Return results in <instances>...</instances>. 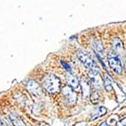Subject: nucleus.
<instances>
[{
  "instance_id": "nucleus-1",
  "label": "nucleus",
  "mask_w": 126,
  "mask_h": 126,
  "mask_svg": "<svg viewBox=\"0 0 126 126\" xmlns=\"http://www.w3.org/2000/svg\"><path fill=\"white\" fill-rule=\"evenodd\" d=\"M43 86L46 89L47 92L49 94H56L60 91V86H61V83H60V79L57 78V76L50 74L48 75L43 81Z\"/></svg>"
},
{
  "instance_id": "nucleus-2",
  "label": "nucleus",
  "mask_w": 126,
  "mask_h": 126,
  "mask_svg": "<svg viewBox=\"0 0 126 126\" xmlns=\"http://www.w3.org/2000/svg\"><path fill=\"white\" fill-rule=\"evenodd\" d=\"M78 57L79 58V60L86 65V67L89 68L91 71H96L99 72V67L96 64L94 59L88 55V53L85 52L83 50H79L78 51Z\"/></svg>"
},
{
  "instance_id": "nucleus-3",
  "label": "nucleus",
  "mask_w": 126,
  "mask_h": 126,
  "mask_svg": "<svg viewBox=\"0 0 126 126\" xmlns=\"http://www.w3.org/2000/svg\"><path fill=\"white\" fill-rule=\"evenodd\" d=\"M63 94L64 95L65 99L67 101L69 105H74L77 101V94L75 91L69 86H64L63 88Z\"/></svg>"
},
{
  "instance_id": "nucleus-4",
  "label": "nucleus",
  "mask_w": 126,
  "mask_h": 126,
  "mask_svg": "<svg viewBox=\"0 0 126 126\" xmlns=\"http://www.w3.org/2000/svg\"><path fill=\"white\" fill-rule=\"evenodd\" d=\"M109 66L112 70H114V72H116L117 74H121L123 72V66L122 63L120 61V59L118 58L117 56H112V57H109Z\"/></svg>"
},
{
  "instance_id": "nucleus-5",
  "label": "nucleus",
  "mask_w": 126,
  "mask_h": 126,
  "mask_svg": "<svg viewBox=\"0 0 126 126\" xmlns=\"http://www.w3.org/2000/svg\"><path fill=\"white\" fill-rule=\"evenodd\" d=\"M27 89L29 91L30 93H32L33 94L36 95V96H39L42 94V89H41L40 85L38 84L37 82H35L34 80H29L27 81Z\"/></svg>"
},
{
  "instance_id": "nucleus-6",
  "label": "nucleus",
  "mask_w": 126,
  "mask_h": 126,
  "mask_svg": "<svg viewBox=\"0 0 126 126\" xmlns=\"http://www.w3.org/2000/svg\"><path fill=\"white\" fill-rule=\"evenodd\" d=\"M89 76H90L91 80L93 81L94 86L97 89H101V87L103 85V82L102 79H101V75H100V72H96V71H91L90 73H89Z\"/></svg>"
},
{
  "instance_id": "nucleus-7",
  "label": "nucleus",
  "mask_w": 126,
  "mask_h": 126,
  "mask_svg": "<svg viewBox=\"0 0 126 126\" xmlns=\"http://www.w3.org/2000/svg\"><path fill=\"white\" fill-rule=\"evenodd\" d=\"M93 48L94 52L96 53L100 57H102L104 56V48H103L102 45H101V42L100 41H94V43H93Z\"/></svg>"
},
{
  "instance_id": "nucleus-8",
  "label": "nucleus",
  "mask_w": 126,
  "mask_h": 126,
  "mask_svg": "<svg viewBox=\"0 0 126 126\" xmlns=\"http://www.w3.org/2000/svg\"><path fill=\"white\" fill-rule=\"evenodd\" d=\"M80 86H81L82 89V94H83V98H87L89 96V94L91 93V87L88 82L86 81H81L80 82Z\"/></svg>"
},
{
  "instance_id": "nucleus-9",
  "label": "nucleus",
  "mask_w": 126,
  "mask_h": 126,
  "mask_svg": "<svg viewBox=\"0 0 126 126\" xmlns=\"http://www.w3.org/2000/svg\"><path fill=\"white\" fill-rule=\"evenodd\" d=\"M10 120L12 124H13V126H27L25 124V123L21 120V118L19 116H18L15 114H10Z\"/></svg>"
},
{
  "instance_id": "nucleus-10",
  "label": "nucleus",
  "mask_w": 126,
  "mask_h": 126,
  "mask_svg": "<svg viewBox=\"0 0 126 126\" xmlns=\"http://www.w3.org/2000/svg\"><path fill=\"white\" fill-rule=\"evenodd\" d=\"M68 83H69L70 86L72 89H78L79 86V80L75 78V77H73V76L70 75L68 76Z\"/></svg>"
},
{
  "instance_id": "nucleus-11",
  "label": "nucleus",
  "mask_w": 126,
  "mask_h": 126,
  "mask_svg": "<svg viewBox=\"0 0 126 126\" xmlns=\"http://www.w3.org/2000/svg\"><path fill=\"white\" fill-rule=\"evenodd\" d=\"M113 48H114V50L116 51V52H117V53L122 52V51H123V43H122V42H121L119 39H116V40L114 41Z\"/></svg>"
},
{
  "instance_id": "nucleus-12",
  "label": "nucleus",
  "mask_w": 126,
  "mask_h": 126,
  "mask_svg": "<svg viewBox=\"0 0 126 126\" xmlns=\"http://www.w3.org/2000/svg\"><path fill=\"white\" fill-rule=\"evenodd\" d=\"M104 86H105V89L107 92H110V91L113 89V87H112V83H111V80H110V79L108 77V76H106L105 77V79H104Z\"/></svg>"
},
{
  "instance_id": "nucleus-13",
  "label": "nucleus",
  "mask_w": 126,
  "mask_h": 126,
  "mask_svg": "<svg viewBox=\"0 0 126 126\" xmlns=\"http://www.w3.org/2000/svg\"><path fill=\"white\" fill-rule=\"evenodd\" d=\"M106 113H107V109H106V108H104V107L99 108V109H98V113H97L96 115H94L92 119H94V120L96 119L97 117H99V116H103V115H105Z\"/></svg>"
},
{
  "instance_id": "nucleus-14",
  "label": "nucleus",
  "mask_w": 126,
  "mask_h": 126,
  "mask_svg": "<svg viewBox=\"0 0 126 126\" xmlns=\"http://www.w3.org/2000/svg\"><path fill=\"white\" fill-rule=\"evenodd\" d=\"M99 100H100L99 94H98L96 92L93 93V94H92V101H93V102L94 103V104H96V103L99 101Z\"/></svg>"
},
{
  "instance_id": "nucleus-15",
  "label": "nucleus",
  "mask_w": 126,
  "mask_h": 126,
  "mask_svg": "<svg viewBox=\"0 0 126 126\" xmlns=\"http://www.w3.org/2000/svg\"><path fill=\"white\" fill-rule=\"evenodd\" d=\"M61 63H62V65H63V67L65 68V70H66V71H67V72H72V68L70 67V65L68 64L67 63H65V62L62 61V62H61Z\"/></svg>"
},
{
  "instance_id": "nucleus-16",
  "label": "nucleus",
  "mask_w": 126,
  "mask_h": 126,
  "mask_svg": "<svg viewBox=\"0 0 126 126\" xmlns=\"http://www.w3.org/2000/svg\"><path fill=\"white\" fill-rule=\"evenodd\" d=\"M117 126H126V117L120 120L119 122L117 123Z\"/></svg>"
},
{
  "instance_id": "nucleus-17",
  "label": "nucleus",
  "mask_w": 126,
  "mask_h": 126,
  "mask_svg": "<svg viewBox=\"0 0 126 126\" xmlns=\"http://www.w3.org/2000/svg\"><path fill=\"white\" fill-rule=\"evenodd\" d=\"M100 126H109V124H108V123H106V122H104V123H102V124H101Z\"/></svg>"
},
{
  "instance_id": "nucleus-18",
  "label": "nucleus",
  "mask_w": 126,
  "mask_h": 126,
  "mask_svg": "<svg viewBox=\"0 0 126 126\" xmlns=\"http://www.w3.org/2000/svg\"><path fill=\"white\" fill-rule=\"evenodd\" d=\"M0 126H3V124H2V120L0 119Z\"/></svg>"
}]
</instances>
